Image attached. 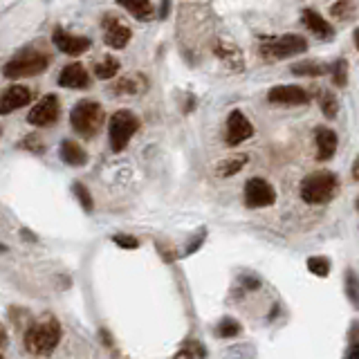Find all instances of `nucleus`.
<instances>
[{"mask_svg": "<svg viewBox=\"0 0 359 359\" xmlns=\"http://www.w3.org/2000/svg\"><path fill=\"white\" fill-rule=\"evenodd\" d=\"M301 23H303L308 29H310L312 34H317L319 38H326V41H330V38L335 36L333 25L328 23L321 14H317L314 9H303V14H301Z\"/></svg>", "mask_w": 359, "mask_h": 359, "instance_id": "obj_17", "label": "nucleus"}, {"mask_svg": "<svg viewBox=\"0 0 359 359\" xmlns=\"http://www.w3.org/2000/svg\"><path fill=\"white\" fill-rule=\"evenodd\" d=\"M106 124V111L99 102H90V99H81L70 113V126L74 128L77 135L83 139H95Z\"/></svg>", "mask_w": 359, "mask_h": 359, "instance_id": "obj_2", "label": "nucleus"}, {"mask_svg": "<svg viewBox=\"0 0 359 359\" xmlns=\"http://www.w3.org/2000/svg\"><path fill=\"white\" fill-rule=\"evenodd\" d=\"M58 86L61 88H72V90H83L90 86V77L81 63H70L61 70L58 74Z\"/></svg>", "mask_w": 359, "mask_h": 359, "instance_id": "obj_14", "label": "nucleus"}, {"mask_svg": "<svg viewBox=\"0 0 359 359\" xmlns=\"http://www.w3.org/2000/svg\"><path fill=\"white\" fill-rule=\"evenodd\" d=\"M216 333H218V337H223V339H232V337H236V335H241V324H238L236 319L225 317L223 321L218 324Z\"/></svg>", "mask_w": 359, "mask_h": 359, "instance_id": "obj_28", "label": "nucleus"}, {"mask_svg": "<svg viewBox=\"0 0 359 359\" xmlns=\"http://www.w3.org/2000/svg\"><path fill=\"white\" fill-rule=\"evenodd\" d=\"M216 56L232 70V72H243L245 70V61H243V52L238 49L234 43L227 41H218L216 43Z\"/></svg>", "mask_w": 359, "mask_h": 359, "instance_id": "obj_16", "label": "nucleus"}, {"mask_svg": "<svg viewBox=\"0 0 359 359\" xmlns=\"http://www.w3.org/2000/svg\"><path fill=\"white\" fill-rule=\"evenodd\" d=\"M328 72L333 74V86L335 88H346V83H348V61H346V58H337Z\"/></svg>", "mask_w": 359, "mask_h": 359, "instance_id": "obj_24", "label": "nucleus"}, {"mask_svg": "<svg viewBox=\"0 0 359 359\" xmlns=\"http://www.w3.org/2000/svg\"><path fill=\"white\" fill-rule=\"evenodd\" d=\"M247 159H249L247 153H238L234 157H227V159H223V162H218L216 173L221 175V177H232V175H236L247 164Z\"/></svg>", "mask_w": 359, "mask_h": 359, "instance_id": "obj_20", "label": "nucleus"}, {"mask_svg": "<svg viewBox=\"0 0 359 359\" xmlns=\"http://www.w3.org/2000/svg\"><path fill=\"white\" fill-rule=\"evenodd\" d=\"M171 12V0H162V7H159V18H168Z\"/></svg>", "mask_w": 359, "mask_h": 359, "instance_id": "obj_36", "label": "nucleus"}, {"mask_svg": "<svg viewBox=\"0 0 359 359\" xmlns=\"http://www.w3.org/2000/svg\"><path fill=\"white\" fill-rule=\"evenodd\" d=\"M117 5L131 12L137 21H153L155 7L151 0H117Z\"/></svg>", "mask_w": 359, "mask_h": 359, "instance_id": "obj_19", "label": "nucleus"}, {"mask_svg": "<svg viewBox=\"0 0 359 359\" xmlns=\"http://www.w3.org/2000/svg\"><path fill=\"white\" fill-rule=\"evenodd\" d=\"M0 135H3V126H0Z\"/></svg>", "mask_w": 359, "mask_h": 359, "instance_id": "obj_40", "label": "nucleus"}, {"mask_svg": "<svg viewBox=\"0 0 359 359\" xmlns=\"http://www.w3.org/2000/svg\"><path fill=\"white\" fill-rule=\"evenodd\" d=\"M7 344V330L3 328V324H0V348H3Z\"/></svg>", "mask_w": 359, "mask_h": 359, "instance_id": "obj_37", "label": "nucleus"}, {"mask_svg": "<svg viewBox=\"0 0 359 359\" xmlns=\"http://www.w3.org/2000/svg\"><path fill=\"white\" fill-rule=\"evenodd\" d=\"M49 67V56L38 49H25V52L16 54L12 61H7L3 67V74L7 79H23V77H34L43 74Z\"/></svg>", "mask_w": 359, "mask_h": 359, "instance_id": "obj_4", "label": "nucleus"}, {"mask_svg": "<svg viewBox=\"0 0 359 359\" xmlns=\"http://www.w3.org/2000/svg\"><path fill=\"white\" fill-rule=\"evenodd\" d=\"M339 189V180L333 171H314L301 180V200L308 205H326L330 202Z\"/></svg>", "mask_w": 359, "mask_h": 359, "instance_id": "obj_3", "label": "nucleus"}, {"mask_svg": "<svg viewBox=\"0 0 359 359\" xmlns=\"http://www.w3.org/2000/svg\"><path fill=\"white\" fill-rule=\"evenodd\" d=\"M58 117H61V102H58L56 95H45L41 102H38L32 111L27 115V122L32 126H52L58 122Z\"/></svg>", "mask_w": 359, "mask_h": 359, "instance_id": "obj_9", "label": "nucleus"}, {"mask_svg": "<svg viewBox=\"0 0 359 359\" xmlns=\"http://www.w3.org/2000/svg\"><path fill=\"white\" fill-rule=\"evenodd\" d=\"M61 335H63L61 324L54 317L47 314L27 328L23 344L27 348V353L32 355H49L58 346V342H61Z\"/></svg>", "mask_w": 359, "mask_h": 359, "instance_id": "obj_1", "label": "nucleus"}, {"mask_svg": "<svg viewBox=\"0 0 359 359\" xmlns=\"http://www.w3.org/2000/svg\"><path fill=\"white\" fill-rule=\"evenodd\" d=\"M102 337H104V346H111V335H106V330H102Z\"/></svg>", "mask_w": 359, "mask_h": 359, "instance_id": "obj_39", "label": "nucleus"}, {"mask_svg": "<svg viewBox=\"0 0 359 359\" xmlns=\"http://www.w3.org/2000/svg\"><path fill=\"white\" fill-rule=\"evenodd\" d=\"M18 148H23V151H29V153H34V155H43V153H45V144H43V139L38 137L36 133L23 137L21 142H18Z\"/></svg>", "mask_w": 359, "mask_h": 359, "instance_id": "obj_27", "label": "nucleus"}, {"mask_svg": "<svg viewBox=\"0 0 359 359\" xmlns=\"http://www.w3.org/2000/svg\"><path fill=\"white\" fill-rule=\"evenodd\" d=\"M314 144H317V159L319 162H326L337 153V133L330 131V128H317L314 133Z\"/></svg>", "mask_w": 359, "mask_h": 359, "instance_id": "obj_15", "label": "nucleus"}, {"mask_svg": "<svg viewBox=\"0 0 359 359\" xmlns=\"http://www.w3.org/2000/svg\"><path fill=\"white\" fill-rule=\"evenodd\" d=\"M52 43L56 45V49H61L63 54H70V56H79L90 49L93 41H90L88 36H77V34H70L65 32L63 27H54L52 29Z\"/></svg>", "mask_w": 359, "mask_h": 359, "instance_id": "obj_10", "label": "nucleus"}, {"mask_svg": "<svg viewBox=\"0 0 359 359\" xmlns=\"http://www.w3.org/2000/svg\"><path fill=\"white\" fill-rule=\"evenodd\" d=\"M346 292H348V298H351V303L353 305H357V276H355V272L353 269H348V274H346Z\"/></svg>", "mask_w": 359, "mask_h": 359, "instance_id": "obj_32", "label": "nucleus"}, {"mask_svg": "<svg viewBox=\"0 0 359 359\" xmlns=\"http://www.w3.org/2000/svg\"><path fill=\"white\" fill-rule=\"evenodd\" d=\"M205 238H207V229L202 227L200 232H196L193 236H191V241H189V245L184 247V256H191V254H196L198 249L202 247V243H205Z\"/></svg>", "mask_w": 359, "mask_h": 359, "instance_id": "obj_31", "label": "nucleus"}, {"mask_svg": "<svg viewBox=\"0 0 359 359\" xmlns=\"http://www.w3.org/2000/svg\"><path fill=\"white\" fill-rule=\"evenodd\" d=\"M267 102L281 106H303L310 102V93L301 86H274L269 88Z\"/></svg>", "mask_w": 359, "mask_h": 359, "instance_id": "obj_12", "label": "nucleus"}, {"mask_svg": "<svg viewBox=\"0 0 359 359\" xmlns=\"http://www.w3.org/2000/svg\"><path fill=\"white\" fill-rule=\"evenodd\" d=\"M330 65L328 63H319V61H298L290 67V72L296 77H321L328 74Z\"/></svg>", "mask_w": 359, "mask_h": 359, "instance_id": "obj_21", "label": "nucleus"}, {"mask_svg": "<svg viewBox=\"0 0 359 359\" xmlns=\"http://www.w3.org/2000/svg\"><path fill=\"white\" fill-rule=\"evenodd\" d=\"M308 49V41L298 34H281L276 38H267L261 45V56L265 61H283L294 54H303Z\"/></svg>", "mask_w": 359, "mask_h": 359, "instance_id": "obj_5", "label": "nucleus"}, {"mask_svg": "<svg viewBox=\"0 0 359 359\" xmlns=\"http://www.w3.org/2000/svg\"><path fill=\"white\" fill-rule=\"evenodd\" d=\"M155 247H157L159 256H162V261H166V263H173V261H177L180 252H175V249H173L171 245H164V243H155Z\"/></svg>", "mask_w": 359, "mask_h": 359, "instance_id": "obj_34", "label": "nucleus"}, {"mask_svg": "<svg viewBox=\"0 0 359 359\" xmlns=\"http://www.w3.org/2000/svg\"><path fill=\"white\" fill-rule=\"evenodd\" d=\"M23 238H25V241L36 243V236H32V232H27V229H23Z\"/></svg>", "mask_w": 359, "mask_h": 359, "instance_id": "obj_38", "label": "nucleus"}, {"mask_svg": "<svg viewBox=\"0 0 359 359\" xmlns=\"http://www.w3.org/2000/svg\"><path fill=\"white\" fill-rule=\"evenodd\" d=\"M119 72V61L115 56H104L102 61L95 65V77L106 81V79H113Z\"/></svg>", "mask_w": 359, "mask_h": 359, "instance_id": "obj_23", "label": "nucleus"}, {"mask_svg": "<svg viewBox=\"0 0 359 359\" xmlns=\"http://www.w3.org/2000/svg\"><path fill=\"white\" fill-rule=\"evenodd\" d=\"M72 191H74V196L79 198V202H81L83 212H86V214L93 212V209H95V202H93V196H90L88 189H86L81 182H74V184H72Z\"/></svg>", "mask_w": 359, "mask_h": 359, "instance_id": "obj_30", "label": "nucleus"}, {"mask_svg": "<svg viewBox=\"0 0 359 359\" xmlns=\"http://www.w3.org/2000/svg\"><path fill=\"white\" fill-rule=\"evenodd\" d=\"M146 86V81L139 74H133V77H126L122 79V81H117L115 86V93L117 95H137V93H142Z\"/></svg>", "mask_w": 359, "mask_h": 359, "instance_id": "obj_22", "label": "nucleus"}, {"mask_svg": "<svg viewBox=\"0 0 359 359\" xmlns=\"http://www.w3.org/2000/svg\"><path fill=\"white\" fill-rule=\"evenodd\" d=\"M276 202V189L263 177H249L245 182V205L249 209L272 207Z\"/></svg>", "mask_w": 359, "mask_h": 359, "instance_id": "obj_7", "label": "nucleus"}, {"mask_svg": "<svg viewBox=\"0 0 359 359\" xmlns=\"http://www.w3.org/2000/svg\"><path fill=\"white\" fill-rule=\"evenodd\" d=\"M61 159L67 166H83L88 162V153L81 144L72 142V139H63L61 142Z\"/></svg>", "mask_w": 359, "mask_h": 359, "instance_id": "obj_18", "label": "nucleus"}, {"mask_svg": "<svg viewBox=\"0 0 359 359\" xmlns=\"http://www.w3.org/2000/svg\"><path fill=\"white\" fill-rule=\"evenodd\" d=\"M308 269L314 274V276H328L330 274V261L324 256H312V258H308Z\"/></svg>", "mask_w": 359, "mask_h": 359, "instance_id": "obj_29", "label": "nucleus"}, {"mask_svg": "<svg viewBox=\"0 0 359 359\" xmlns=\"http://www.w3.org/2000/svg\"><path fill=\"white\" fill-rule=\"evenodd\" d=\"M330 14L339 21H353L355 18V3L353 0H337V3L330 7Z\"/></svg>", "mask_w": 359, "mask_h": 359, "instance_id": "obj_26", "label": "nucleus"}, {"mask_svg": "<svg viewBox=\"0 0 359 359\" xmlns=\"http://www.w3.org/2000/svg\"><path fill=\"white\" fill-rule=\"evenodd\" d=\"M205 355H207V351L198 342L186 346V348H180V351L175 353V357H205Z\"/></svg>", "mask_w": 359, "mask_h": 359, "instance_id": "obj_33", "label": "nucleus"}, {"mask_svg": "<svg viewBox=\"0 0 359 359\" xmlns=\"http://www.w3.org/2000/svg\"><path fill=\"white\" fill-rule=\"evenodd\" d=\"M113 243L119 245V247H124V249H137L139 247V241L135 236H124V234H117L113 238Z\"/></svg>", "mask_w": 359, "mask_h": 359, "instance_id": "obj_35", "label": "nucleus"}, {"mask_svg": "<svg viewBox=\"0 0 359 359\" xmlns=\"http://www.w3.org/2000/svg\"><path fill=\"white\" fill-rule=\"evenodd\" d=\"M254 135V126L252 122L241 113V111H232L227 117V133H225V142L227 146H238L243 144L245 139Z\"/></svg>", "mask_w": 359, "mask_h": 359, "instance_id": "obj_11", "label": "nucleus"}, {"mask_svg": "<svg viewBox=\"0 0 359 359\" xmlns=\"http://www.w3.org/2000/svg\"><path fill=\"white\" fill-rule=\"evenodd\" d=\"M319 104H321V113L326 119H335L337 113H339V102L335 93H330V90H324L321 97H319Z\"/></svg>", "mask_w": 359, "mask_h": 359, "instance_id": "obj_25", "label": "nucleus"}, {"mask_svg": "<svg viewBox=\"0 0 359 359\" xmlns=\"http://www.w3.org/2000/svg\"><path fill=\"white\" fill-rule=\"evenodd\" d=\"M32 102V90L25 86H9L0 95V115H12L18 108L27 106Z\"/></svg>", "mask_w": 359, "mask_h": 359, "instance_id": "obj_13", "label": "nucleus"}, {"mask_svg": "<svg viewBox=\"0 0 359 359\" xmlns=\"http://www.w3.org/2000/svg\"><path fill=\"white\" fill-rule=\"evenodd\" d=\"M102 27H104V43H106L108 47H113V49H124L128 43H131L133 29L128 27L119 16H115V14L104 16Z\"/></svg>", "mask_w": 359, "mask_h": 359, "instance_id": "obj_8", "label": "nucleus"}, {"mask_svg": "<svg viewBox=\"0 0 359 359\" xmlns=\"http://www.w3.org/2000/svg\"><path fill=\"white\" fill-rule=\"evenodd\" d=\"M137 131H139V119L133 113H128V111L115 113L111 117V122H108V133H111L113 153H122Z\"/></svg>", "mask_w": 359, "mask_h": 359, "instance_id": "obj_6", "label": "nucleus"}]
</instances>
